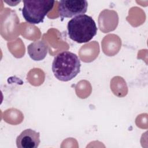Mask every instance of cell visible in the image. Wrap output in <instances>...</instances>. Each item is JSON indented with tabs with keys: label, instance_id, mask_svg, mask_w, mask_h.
<instances>
[{
	"label": "cell",
	"instance_id": "obj_1",
	"mask_svg": "<svg viewBox=\"0 0 148 148\" xmlns=\"http://www.w3.org/2000/svg\"><path fill=\"white\" fill-rule=\"evenodd\" d=\"M80 61L76 54L64 51L54 58L51 68L54 76L58 80L68 82L77 75L80 71Z\"/></svg>",
	"mask_w": 148,
	"mask_h": 148
},
{
	"label": "cell",
	"instance_id": "obj_2",
	"mask_svg": "<svg viewBox=\"0 0 148 148\" xmlns=\"http://www.w3.org/2000/svg\"><path fill=\"white\" fill-rule=\"evenodd\" d=\"M67 30L71 39L78 43H83L90 41L96 35L98 29L91 16L82 14L68 21Z\"/></svg>",
	"mask_w": 148,
	"mask_h": 148
},
{
	"label": "cell",
	"instance_id": "obj_3",
	"mask_svg": "<svg viewBox=\"0 0 148 148\" xmlns=\"http://www.w3.org/2000/svg\"><path fill=\"white\" fill-rule=\"evenodd\" d=\"M22 14L25 20L31 24L42 23L45 16L53 8L55 1L51 0L23 1Z\"/></svg>",
	"mask_w": 148,
	"mask_h": 148
},
{
	"label": "cell",
	"instance_id": "obj_4",
	"mask_svg": "<svg viewBox=\"0 0 148 148\" xmlns=\"http://www.w3.org/2000/svg\"><path fill=\"white\" fill-rule=\"evenodd\" d=\"M88 7V2L85 0L60 1L58 2V13L62 20L84 14Z\"/></svg>",
	"mask_w": 148,
	"mask_h": 148
},
{
	"label": "cell",
	"instance_id": "obj_5",
	"mask_svg": "<svg viewBox=\"0 0 148 148\" xmlns=\"http://www.w3.org/2000/svg\"><path fill=\"white\" fill-rule=\"evenodd\" d=\"M40 142V133L30 128L22 131L16 140L18 148H37Z\"/></svg>",
	"mask_w": 148,
	"mask_h": 148
},
{
	"label": "cell",
	"instance_id": "obj_6",
	"mask_svg": "<svg viewBox=\"0 0 148 148\" xmlns=\"http://www.w3.org/2000/svg\"><path fill=\"white\" fill-rule=\"evenodd\" d=\"M49 47L42 40L35 41L27 46V52L30 58L36 61L43 60L46 56Z\"/></svg>",
	"mask_w": 148,
	"mask_h": 148
}]
</instances>
